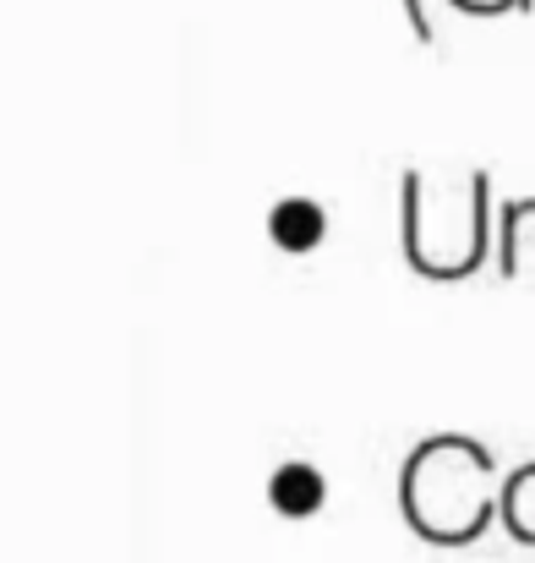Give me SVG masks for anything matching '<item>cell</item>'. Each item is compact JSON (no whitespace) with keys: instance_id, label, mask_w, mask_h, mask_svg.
Masks as SVG:
<instances>
[{"instance_id":"cell-8","label":"cell","mask_w":535,"mask_h":563,"mask_svg":"<svg viewBox=\"0 0 535 563\" xmlns=\"http://www.w3.org/2000/svg\"><path fill=\"white\" fill-rule=\"evenodd\" d=\"M404 22L421 44H432V16H426V0H404Z\"/></svg>"},{"instance_id":"cell-3","label":"cell","mask_w":535,"mask_h":563,"mask_svg":"<svg viewBox=\"0 0 535 563\" xmlns=\"http://www.w3.org/2000/svg\"><path fill=\"white\" fill-rule=\"evenodd\" d=\"M498 274L509 285H535V197L503 202L498 213Z\"/></svg>"},{"instance_id":"cell-4","label":"cell","mask_w":535,"mask_h":563,"mask_svg":"<svg viewBox=\"0 0 535 563\" xmlns=\"http://www.w3.org/2000/svg\"><path fill=\"white\" fill-rule=\"evenodd\" d=\"M268 230H274V241H279L285 252H312V246L328 235V213H323V202H312V197H285V202L268 213Z\"/></svg>"},{"instance_id":"cell-6","label":"cell","mask_w":535,"mask_h":563,"mask_svg":"<svg viewBox=\"0 0 535 563\" xmlns=\"http://www.w3.org/2000/svg\"><path fill=\"white\" fill-rule=\"evenodd\" d=\"M498 515H503V526H509L514 542L535 548V460L520 465L514 476H503V509Z\"/></svg>"},{"instance_id":"cell-1","label":"cell","mask_w":535,"mask_h":563,"mask_svg":"<svg viewBox=\"0 0 535 563\" xmlns=\"http://www.w3.org/2000/svg\"><path fill=\"white\" fill-rule=\"evenodd\" d=\"M399 504H404V520L415 526V537H426L437 548L476 542L492 526V515L503 509V482H498L492 449L465 432H437V438L415 443V454L404 460V476H399Z\"/></svg>"},{"instance_id":"cell-7","label":"cell","mask_w":535,"mask_h":563,"mask_svg":"<svg viewBox=\"0 0 535 563\" xmlns=\"http://www.w3.org/2000/svg\"><path fill=\"white\" fill-rule=\"evenodd\" d=\"M459 11H476V16H498V11H531L535 0H454Z\"/></svg>"},{"instance_id":"cell-5","label":"cell","mask_w":535,"mask_h":563,"mask_svg":"<svg viewBox=\"0 0 535 563\" xmlns=\"http://www.w3.org/2000/svg\"><path fill=\"white\" fill-rule=\"evenodd\" d=\"M268 493H274V509H279V515H312V509H323V498H328L317 465H301V460H296V465H279L274 482H268Z\"/></svg>"},{"instance_id":"cell-2","label":"cell","mask_w":535,"mask_h":563,"mask_svg":"<svg viewBox=\"0 0 535 563\" xmlns=\"http://www.w3.org/2000/svg\"><path fill=\"white\" fill-rule=\"evenodd\" d=\"M498 246L492 176H426L404 170V257L421 279H465Z\"/></svg>"}]
</instances>
